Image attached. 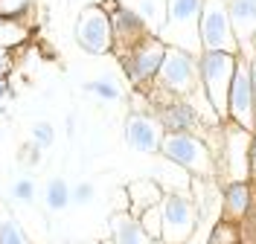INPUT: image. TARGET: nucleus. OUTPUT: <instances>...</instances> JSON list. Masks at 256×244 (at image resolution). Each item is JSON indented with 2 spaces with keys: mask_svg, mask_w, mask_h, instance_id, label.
Masks as SVG:
<instances>
[{
  "mask_svg": "<svg viewBox=\"0 0 256 244\" xmlns=\"http://www.w3.org/2000/svg\"><path fill=\"white\" fill-rule=\"evenodd\" d=\"M154 90L148 93H158L166 99H192L201 90V76H198V55H192L186 49L169 47L166 49V58L160 64V73L154 84Z\"/></svg>",
  "mask_w": 256,
  "mask_h": 244,
  "instance_id": "nucleus-1",
  "label": "nucleus"
},
{
  "mask_svg": "<svg viewBox=\"0 0 256 244\" xmlns=\"http://www.w3.org/2000/svg\"><path fill=\"white\" fill-rule=\"evenodd\" d=\"M239 58L242 55H230V52H201L198 55L201 90L222 122H227V99H230V84L236 76Z\"/></svg>",
  "mask_w": 256,
  "mask_h": 244,
  "instance_id": "nucleus-2",
  "label": "nucleus"
},
{
  "mask_svg": "<svg viewBox=\"0 0 256 244\" xmlns=\"http://www.w3.org/2000/svg\"><path fill=\"white\" fill-rule=\"evenodd\" d=\"M160 157L180 166L184 172H190L192 178H201V180L216 178V154H212V146L207 143V137H198V134H166Z\"/></svg>",
  "mask_w": 256,
  "mask_h": 244,
  "instance_id": "nucleus-3",
  "label": "nucleus"
},
{
  "mask_svg": "<svg viewBox=\"0 0 256 244\" xmlns=\"http://www.w3.org/2000/svg\"><path fill=\"white\" fill-rule=\"evenodd\" d=\"M201 6L204 0H166V23L158 38L166 47H178L192 55H201V38H198Z\"/></svg>",
  "mask_w": 256,
  "mask_h": 244,
  "instance_id": "nucleus-4",
  "label": "nucleus"
},
{
  "mask_svg": "<svg viewBox=\"0 0 256 244\" xmlns=\"http://www.w3.org/2000/svg\"><path fill=\"white\" fill-rule=\"evenodd\" d=\"M198 38H201V52L242 55L239 38H236L233 20L227 12V0H204L201 20H198Z\"/></svg>",
  "mask_w": 256,
  "mask_h": 244,
  "instance_id": "nucleus-5",
  "label": "nucleus"
},
{
  "mask_svg": "<svg viewBox=\"0 0 256 244\" xmlns=\"http://www.w3.org/2000/svg\"><path fill=\"white\" fill-rule=\"evenodd\" d=\"M250 134L236 128L230 122L222 125V143L216 154V178H224L222 183H233V180H250Z\"/></svg>",
  "mask_w": 256,
  "mask_h": 244,
  "instance_id": "nucleus-6",
  "label": "nucleus"
},
{
  "mask_svg": "<svg viewBox=\"0 0 256 244\" xmlns=\"http://www.w3.org/2000/svg\"><path fill=\"white\" fill-rule=\"evenodd\" d=\"M166 49L169 47L160 41L158 35H148L140 44H134L131 49L120 52V67H122L126 79L131 81V87L146 90V87L154 84V79L160 73V64L166 58Z\"/></svg>",
  "mask_w": 256,
  "mask_h": 244,
  "instance_id": "nucleus-7",
  "label": "nucleus"
},
{
  "mask_svg": "<svg viewBox=\"0 0 256 244\" xmlns=\"http://www.w3.org/2000/svg\"><path fill=\"white\" fill-rule=\"evenodd\" d=\"M76 44L90 55L114 52V26L111 15L102 9V3H88L76 17Z\"/></svg>",
  "mask_w": 256,
  "mask_h": 244,
  "instance_id": "nucleus-8",
  "label": "nucleus"
},
{
  "mask_svg": "<svg viewBox=\"0 0 256 244\" xmlns=\"http://www.w3.org/2000/svg\"><path fill=\"white\" fill-rule=\"evenodd\" d=\"M227 122L248 131V134L256 131V96H254V81H250V61L244 55L239 58L236 76H233V84H230Z\"/></svg>",
  "mask_w": 256,
  "mask_h": 244,
  "instance_id": "nucleus-9",
  "label": "nucleus"
},
{
  "mask_svg": "<svg viewBox=\"0 0 256 244\" xmlns=\"http://www.w3.org/2000/svg\"><path fill=\"white\" fill-rule=\"evenodd\" d=\"M163 244H186L198 227V207L192 195H163Z\"/></svg>",
  "mask_w": 256,
  "mask_h": 244,
  "instance_id": "nucleus-10",
  "label": "nucleus"
},
{
  "mask_svg": "<svg viewBox=\"0 0 256 244\" xmlns=\"http://www.w3.org/2000/svg\"><path fill=\"white\" fill-rule=\"evenodd\" d=\"M122 137H126V146L131 151H140V154H160L163 140H166V128L158 119V114H148V111H131L122 122Z\"/></svg>",
  "mask_w": 256,
  "mask_h": 244,
  "instance_id": "nucleus-11",
  "label": "nucleus"
},
{
  "mask_svg": "<svg viewBox=\"0 0 256 244\" xmlns=\"http://www.w3.org/2000/svg\"><path fill=\"white\" fill-rule=\"evenodd\" d=\"M154 114L163 122L166 134H198L204 131V119L198 114V108L192 105L190 99H166V96H152Z\"/></svg>",
  "mask_w": 256,
  "mask_h": 244,
  "instance_id": "nucleus-12",
  "label": "nucleus"
},
{
  "mask_svg": "<svg viewBox=\"0 0 256 244\" xmlns=\"http://www.w3.org/2000/svg\"><path fill=\"white\" fill-rule=\"evenodd\" d=\"M111 15V26H114V52L120 55V52H126L131 49L134 44H140L143 38H148V26H146V20L137 15V9H131V6H116Z\"/></svg>",
  "mask_w": 256,
  "mask_h": 244,
  "instance_id": "nucleus-13",
  "label": "nucleus"
},
{
  "mask_svg": "<svg viewBox=\"0 0 256 244\" xmlns=\"http://www.w3.org/2000/svg\"><path fill=\"white\" fill-rule=\"evenodd\" d=\"M256 201V186L254 180H233L222 183V218L230 224H239L248 215V210Z\"/></svg>",
  "mask_w": 256,
  "mask_h": 244,
  "instance_id": "nucleus-14",
  "label": "nucleus"
},
{
  "mask_svg": "<svg viewBox=\"0 0 256 244\" xmlns=\"http://www.w3.org/2000/svg\"><path fill=\"white\" fill-rule=\"evenodd\" d=\"M108 244H158L146 236L140 218L131 212H114L108 218Z\"/></svg>",
  "mask_w": 256,
  "mask_h": 244,
  "instance_id": "nucleus-15",
  "label": "nucleus"
},
{
  "mask_svg": "<svg viewBox=\"0 0 256 244\" xmlns=\"http://www.w3.org/2000/svg\"><path fill=\"white\" fill-rule=\"evenodd\" d=\"M227 12L233 20L239 47L244 52V47L256 41V0H227Z\"/></svg>",
  "mask_w": 256,
  "mask_h": 244,
  "instance_id": "nucleus-16",
  "label": "nucleus"
},
{
  "mask_svg": "<svg viewBox=\"0 0 256 244\" xmlns=\"http://www.w3.org/2000/svg\"><path fill=\"white\" fill-rule=\"evenodd\" d=\"M126 195H128V212H131V215H140V212H146L148 207L160 204L166 192L160 189L158 180L143 178V180H131L126 186Z\"/></svg>",
  "mask_w": 256,
  "mask_h": 244,
  "instance_id": "nucleus-17",
  "label": "nucleus"
},
{
  "mask_svg": "<svg viewBox=\"0 0 256 244\" xmlns=\"http://www.w3.org/2000/svg\"><path fill=\"white\" fill-rule=\"evenodd\" d=\"M0 244H30L24 224L6 204H0Z\"/></svg>",
  "mask_w": 256,
  "mask_h": 244,
  "instance_id": "nucleus-18",
  "label": "nucleus"
},
{
  "mask_svg": "<svg viewBox=\"0 0 256 244\" xmlns=\"http://www.w3.org/2000/svg\"><path fill=\"white\" fill-rule=\"evenodd\" d=\"M44 204L50 212H64L70 207V183L64 178H50L44 186Z\"/></svg>",
  "mask_w": 256,
  "mask_h": 244,
  "instance_id": "nucleus-19",
  "label": "nucleus"
},
{
  "mask_svg": "<svg viewBox=\"0 0 256 244\" xmlns=\"http://www.w3.org/2000/svg\"><path fill=\"white\" fill-rule=\"evenodd\" d=\"M137 15L146 20L148 32H152V35H160L163 23H166V0H140V6H137Z\"/></svg>",
  "mask_w": 256,
  "mask_h": 244,
  "instance_id": "nucleus-20",
  "label": "nucleus"
},
{
  "mask_svg": "<svg viewBox=\"0 0 256 244\" xmlns=\"http://www.w3.org/2000/svg\"><path fill=\"white\" fill-rule=\"evenodd\" d=\"M82 90L90 93V96H96V99H102V102H116V99H122V87H120L114 79H108V76L88 79L84 84H82Z\"/></svg>",
  "mask_w": 256,
  "mask_h": 244,
  "instance_id": "nucleus-21",
  "label": "nucleus"
},
{
  "mask_svg": "<svg viewBox=\"0 0 256 244\" xmlns=\"http://www.w3.org/2000/svg\"><path fill=\"white\" fill-rule=\"evenodd\" d=\"M137 218H140V227L146 230V236H148L152 242H160V239H163V212H160V204L148 207V210L140 212Z\"/></svg>",
  "mask_w": 256,
  "mask_h": 244,
  "instance_id": "nucleus-22",
  "label": "nucleus"
},
{
  "mask_svg": "<svg viewBox=\"0 0 256 244\" xmlns=\"http://www.w3.org/2000/svg\"><path fill=\"white\" fill-rule=\"evenodd\" d=\"M207 244H239V230H236V224H230V221L218 218L216 227L210 230Z\"/></svg>",
  "mask_w": 256,
  "mask_h": 244,
  "instance_id": "nucleus-23",
  "label": "nucleus"
},
{
  "mask_svg": "<svg viewBox=\"0 0 256 244\" xmlns=\"http://www.w3.org/2000/svg\"><path fill=\"white\" fill-rule=\"evenodd\" d=\"M30 140L41 148V151H44V148H50L52 143H56V125H52V122H47V119L35 122V125H32V137H30Z\"/></svg>",
  "mask_w": 256,
  "mask_h": 244,
  "instance_id": "nucleus-24",
  "label": "nucleus"
},
{
  "mask_svg": "<svg viewBox=\"0 0 256 244\" xmlns=\"http://www.w3.org/2000/svg\"><path fill=\"white\" fill-rule=\"evenodd\" d=\"M96 198V186L90 180H79L76 186H70V204L73 207H88V204H94Z\"/></svg>",
  "mask_w": 256,
  "mask_h": 244,
  "instance_id": "nucleus-25",
  "label": "nucleus"
},
{
  "mask_svg": "<svg viewBox=\"0 0 256 244\" xmlns=\"http://www.w3.org/2000/svg\"><path fill=\"white\" fill-rule=\"evenodd\" d=\"M236 230H239V244H256V201L248 210V215L236 224Z\"/></svg>",
  "mask_w": 256,
  "mask_h": 244,
  "instance_id": "nucleus-26",
  "label": "nucleus"
},
{
  "mask_svg": "<svg viewBox=\"0 0 256 244\" xmlns=\"http://www.w3.org/2000/svg\"><path fill=\"white\" fill-rule=\"evenodd\" d=\"M12 198L20 201V204H30L32 198H35V180L32 178L15 180V183H12Z\"/></svg>",
  "mask_w": 256,
  "mask_h": 244,
  "instance_id": "nucleus-27",
  "label": "nucleus"
},
{
  "mask_svg": "<svg viewBox=\"0 0 256 244\" xmlns=\"http://www.w3.org/2000/svg\"><path fill=\"white\" fill-rule=\"evenodd\" d=\"M20 163H24V166H30V169H35V166L41 163V148L35 146L32 140L20 146Z\"/></svg>",
  "mask_w": 256,
  "mask_h": 244,
  "instance_id": "nucleus-28",
  "label": "nucleus"
},
{
  "mask_svg": "<svg viewBox=\"0 0 256 244\" xmlns=\"http://www.w3.org/2000/svg\"><path fill=\"white\" fill-rule=\"evenodd\" d=\"M248 157H250V180L256 183V131L250 134V151H248Z\"/></svg>",
  "mask_w": 256,
  "mask_h": 244,
  "instance_id": "nucleus-29",
  "label": "nucleus"
},
{
  "mask_svg": "<svg viewBox=\"0 0 256 244\" xmlns=\"http://www.w3.org/2000/svg\"><path fill=\"white\" fill-rule=\"evenodd\" d=\"M9 70H12V58H9V52H6V49L0 47V79H3Z\"/></svg>",
  "mask_w": 256,
  "mask_h": 244,
  "instance_id": "nucleus-30",
  "label": "nucleus"
},
{
  "mask_svg": "<svg viewBox=\"0 0 256 244\" xmlns=\"http://www.w3.org/2000/svg\"><path fill=\"white\" fill-rule=\"evenodd\" d=\"M6 96H15V90H12V84H9V76L0 79V99H6Z\"/></svg>",
  "mask_w": 256,
  "mask_h": 244,
  "instance_id": "nucleus-31",
  "label": "nucleus"
},
{
  "mask_svg": "<svg viewBox=\"0 0 256 244\" xmlns=\"http://www.w3.org/2000/svg\"><path fill=\"white\" fill-rule=\"evenodd\" d=\"M248 61H250V81H254V96H256V49H254V55H250Z\"/></svg>",
  "mask_w": 256,
  "mask_h": 244,
  "instance_id": "nucleus-32",
  "label": "nucleus"
},
{
  "mask_svg": "<svg viewBox=\"0 0 256 244\" xmlns=\"http://www.w3.org/2000/svg\"><path fill=\"white\" fill-rule=\"evenodd\" d=\"M84 244H108V242H84Z\"/></svg>",
  "mask_w": 256,
  "mask_h": 244,
  "instance_id": "nucleus-33",
  "label": "nucleus"
},
{
  "mask_svg": "<svg viewBox=\"0 0 256 244\" xmlns=\"http://www.w3.org/2000/svg\"><path fill=\"white\" fill-rule=\"evenodd\" d=\"M58 244H67V242H58Z\"/></svg>",
  "mask_w": 256,
  "mask_h": 244,
  "instance_id": "nucleus-34",
  "label": "nucleus"
},
{
  "mask_svg": "<svg viewBox=\"0 0 256 244\" xmlns=\"http://www.w3.org/2000/svg\"><path fill=\"white\" fill-rule=\"evenodd\" d=\"M254 186H256V183H254Z\"/></svg>",
  "mask_w": 256,
  "mask_h": 244,
  "instance_id": "nucleus-35",
  "label": "nucleus"
}]
</instances>
